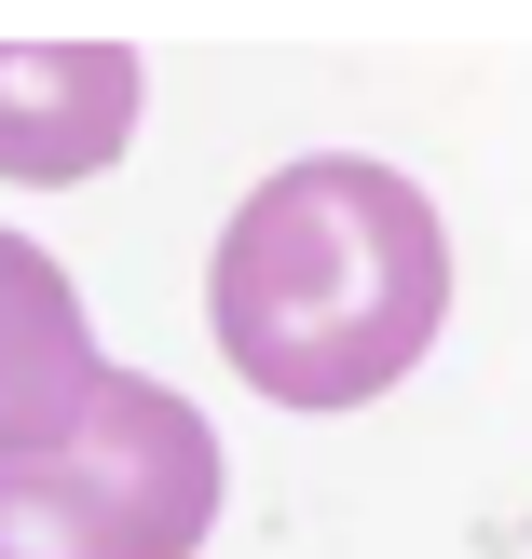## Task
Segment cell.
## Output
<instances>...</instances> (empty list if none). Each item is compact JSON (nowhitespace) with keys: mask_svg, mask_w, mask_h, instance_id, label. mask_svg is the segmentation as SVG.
Here are the masks:
<instances>
[{"mask_svg":"<svg viewBox=\"0 0 532 559\" xmlns=\"http://www.w3.org/2000/svg\"><path fill=\"white\" fill-rule=\"evenodd\" d=\"M451 314V233L397 164H273L205 260V328L273 409H369Z\"/></svg>","mask_w":532,"mask_h":559,"instance_id":"1","label":"cell"},{"mask_svg":"<svg viewBox=\"0 0 532 559\" xmlns=\"http://www.w3.org/2000/svg\"><path fill=\"white\" fill-rule=\"evenodd\" d=\"M218 533V424L96 369L42 451H0V559H191Z\"/></svg>","mask_w":532,"mask_h":559,"instance_id":"2","label":"cell"},{"mask_svg":"<svg viewBox=\"0 0 532 559\" xmlns=\"http://www.w3.org/2000/svg\"><path fill=\"white\" fill-rule=\"evenodd\" d=\"M137 136V55L123 41H0V178L69 191L123 164Z\"/></svg>","mask_w":532,"mask_h":559,"instance_id":"3","label":"cell"},{"mask_svg":"<svg viewBox=\"0 0 532 559\" xmlns=\"http://www.w3.org/2000/svg\"><path fill=\"white\" fill-rule=\"evenodd\" d=\"M96 328H82V287L55 246L0 233V451H42L55 424L82 409V382H96Z\"/></svg>","mask_w":532,"mask_h":559,"instance_id":"4","label":"cell"}]
</instances>
